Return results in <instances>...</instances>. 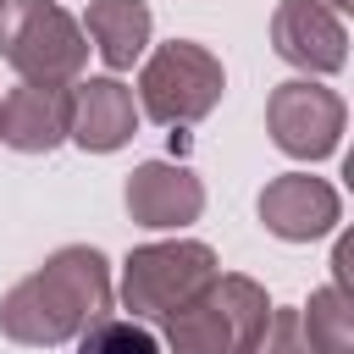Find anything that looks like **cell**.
Here are the masks:
<instances>
[{
  "mask_svg": "<svg viewBox=\"0 0 354 354\" xmlns=\"http://www.w3.org/2000/svg\"><path fill=\"white\" fill-rule=\"evenodd\" d=\"M111 299L116 288H111L105 254L88 243H66L0 293V337L28 343V348L72 343L88 321L111 315Z\"/></svg>",
  "mask_w": 354,
  "mask_h": 354,
  "instance_id": "1",
  "label": "cell"
},
{
  "mask_svg": "<svg viewBox=\"0 0 354 354\" xmlns=\"http://www.w3.org/2000/svg\"><path fill=\"white\" fill-rule=\"evenodd\" d=\"M271 315V299L243 271H216V282L166 315V354H249Z\"/></svg>",
  "mask_w": 354,
  "mask_h": 354,
  "instance_id": "2",
  "label": "cell"
},
{
  "mask_svg": "<svg viewBox=\"0 0 354 354\" xmlns=\"http://www.w3.org/2000/svg\"><path fill=\"white\" fill-rule=\"evenodd\" d=\"M0 61L22 83H77L88 66V33L55 0H6Z\"/></svg>",
  "mask_w": 354,
  "mask_h": 354,
  "instance_id": "3",
  "label": "cell"
},
{
  "mask_svg": "<svg viewBox=\"0 0 354 354\" xmlns=\"http://www.w3.org/2000/svg\"><path fill=\"white\" fill-rule=\"evenodd\" d=\"M221 88H227L221 55H210L194 39H171L160 50H149L138 66V111L160 127L205 122L221 105Z\"/></svg>",
  "mask_w": 354,
  "mask_h": 354,
  "instance_id": "4",
  "label": "cell"
},
{
  "mask_svg": "<svg viewBox=\"0 0 354 354\" xmlns=\"http://www.w3.org/2000/svg\"><path fill=\"white\" fill-rule=\"evenodd\" d=\"M216 249L199 238H166V243H138L122 260V304L138 321H166L188 299H199L216 282Z\"/></svg>",
  "mask_w": 354,
  "mask_h": 354,
  "instance_id": "5",
  "label": "cell"
},
{
  "mask_svg": "<svg viewBox=\"0 0 354 354\" xmlns=\"http://www.w3.org/2000/svg\"><path fill=\"white\" fill-rule=\"evenodd\" d=\"M343 122H348V111H343L337 88H326L315 77H288L266 100V133L293 160H326L343 138Z\"/></svg>",
  "mask_w": 354,
  "mask_h": 354,
  "instance_id": "6",
  "label": "cell"
},
{
  "mask_svg": "<svg viewBox=\"0 0 354 354\" xmlns=\"http://www.w3.org/2000/svg\"><path fill=\"white\" fill-rule=\"evenodd\" d=\"M271 50L304 77H326L348 61V28L326 0H282L271 11Z\"/></svg>",
  "mask_w": 354,
  "mask_h": 354,
  "instance_id": "7",
  "label": "cell"
},
{
  "mask_svg": "<svg viewBox=\"0 0 354 354\" xmlns=\"http://www.w3.org/2000/svg\"><path fill=\"white\" fill-rule=\"evenodd\" d=\"M260 210V227L282 243H310V238H326L337 221H343V199L326 177H310V171H282L260 188L254 199Z\"/></svg>",
  "mask_w": 354,
  "mask_h": 354,
  "instance_id": "8",
  "label": "cell"
},
{
  "mask_svg": "<svg viewBox=\"0 0 354 354\" xmlns=\"http://www.w3.org/2000/svg\"><path fill=\"white\" fill-rule=\"evenodd\" d=\"M122 205H127V216H133L138 227H155V232L188 227V221H199V210H205V183H199L188 166H177V160H144V166L127 171Z\"/></svg>",
  "mask_w": 354,
  "mask_h": 354,
  "instance_id": "9",
  "label": "cell"
},
{
  "mask_svg": "<svg viewBox=\"0 0 354 354\" xmlns=\"http://www.w3.org/2000/svg\"><path fill=\"white\" fill-rule=\"evenodd\" d=\"M138 127V100L122 77H77L72 105H66V138L88 155H111L133 138Z\"/></svg>",
  "mask_w": 354,
  "mask_h": 354,
  "instance_id": "10",
  "label": "cell"
},
{
  "mask_svg": "<svg viewBox=\"0 0 354 354\" xmlns=\"http://www.w3.org/2000/svg\"><path fill=\"white\" fill-rule=\"evenodd\" d=\"M66 83H17L11 94H0V144L17 155H50L66 138Z\"/></svg>",
  "mask_w": 354,
  "mask_h": 354,
  "instance_id": "11",
  "label": "cell"
},
{
  "mask_svg": "<svg viewBox=\"0 0 354 354\" xmlns=\"http://www.w3.org/2000/svg\"><path fill=\"white\" fill-rule=\"evenodd\" d=\"M149 28H155V17L144 0H88V11H83V33L94 39V50L111 72H127L149 50Z\"/></svg>",
  "mask_w": 354,
  "mask_h": 354,
  "instance_id": "12",
  "label": "cell"
},
{
  "mask_svg": "<svg viewBox=\"0 0 354 354\" xmlns=\"http://www.w3.org/2000/svg\"><path fill=\"white\" fill-rule=\"evenodd\" d=\"M310 354H354V293L343 288H315L310 304H299Z\"/></svg>",
  "mask_w": 354,
  "mask_h": 354,
  "instance_id": "13",
  "label": "cell"
},
{
  "mask_svg": "<svg viewBox=\"0 0 354 354\" xmlns=\"http://www.w3.org/2000/svg\"><path fill=\"white\" fill-rule=\"evenodd\" d=\"M77 354H166L138 315H100L77 332Z\"/></svg>",
  "mask_w": 354,
  "mask_h": 354,
  "instance_id": "14",
  "label": "cell"
},
{
  "mask_svg": "<svg viewBox=\"0 0 354 354\" xmlns=\"http://www.w3.org/2000/svg\"><path fill=\"white\" fill-rule=\"evenodd\" d=\"M249 354H310V337H304V321H299V310L293 304H271V315H266V326H260V337L249 343Z\"/></svg>",
  "mask_w": 354,
  "mask_h": 354,
  "instance_id": "15",
  "label": "cell"
},
{
  "mask_svg": "<svg viewBox=\"0 0 354 354\" xmlns=\"http://www.w3.org/2000/svg\"><path fill=\"white\" fill-rule=\"evenodd\" d=\"M348 282H354V238H337V249H332V288L348 293Z\"/></svg>",
  "mask_w": 354,
  "mask_h": 354,
  "instance_id": "16",
  "label": "cell"
},
{
  "mask_svg": "<svg viewBox=\"0 0 354 354\" xmlns=\"http://www.w3.org/2000/svg\"><path fill=\"white\" fill-rule=\"evenodd\" d=\"M326 6H332V11H343V6H348V0H326Z\"/></svg>",
  "mask_w": 354,
  "mask_h": 354,
  "instance_id": "17",
  "label": "cell"
},
{
  "mask_svg": "<svg viewBox=\"0 0 354 354\" xmlns=\"http://www.w3.org/2000/svg\"><path fill=\"white\" fill-rule=\"evenodd\" d=\"M0 11H6V0H0Z\"/></svg>",
  "mask_w": 354,
  "mask_h": 354,
  "instance_id": "18",
  "label": "cell"
}]
</instances>
